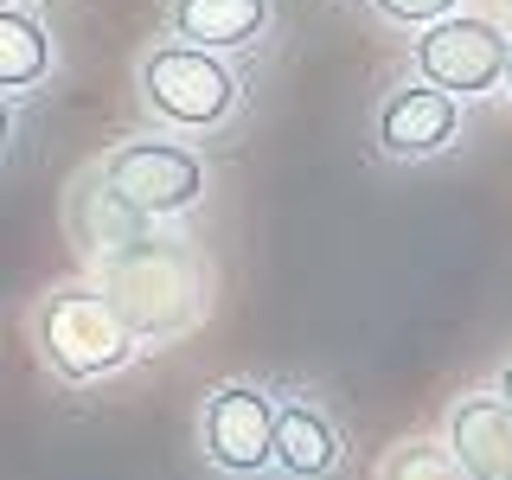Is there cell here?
I'll return each mask as SVG.
<instances>
[{"instance_id":"obj_7","label":"cell","mask_w":512,"mask_h":480,"mask_svg":"<svg viewBox=\"0 0 512 480\" xmlns=\"http://www.w3.org/2000/svg\"><path fill=\"white\" fill-rule=\"evenodd\" d=\"M461 128V96H448L436 84H397L378 103V154L384 160H429L455 141Z\"/></svg>"},{"instance_id":"obj_10","label":"cell","mask_w":512,"mask_h":480,"mask_svg":"<svg viewBox=\"0 0 512 480\" xmlns=\"http://www.w3.org/2000/svg\"><path fill=\"white\" fill-rule=\"evenodd\" d=\"M173 32L199 52H237L269 32V0H173Z\"/></svg>"},{"instance_id":"obj_2","label":"cell","mask_w":512,"mask_h":480,"mask_svg":"<svg viewBox=\"0 0 512 480\" xmlns=\"http://www.w3.org/2000/svg\"><path fill=\"white\" fill-rule=\"evenodd\" d=\"M32 346L64 384H96L109 372H122L141 352V340L128 333V320L116 314V301L96 282H64L45 288L32 308Z\"/></svg>"},{"instance_id":"obj_5","label":"cell","mask_w":512,"mask_h":480,"mask_svg":"<svg viewBox=\"0 0 512 480\" xmlns=\"http://www.w3.org/2000/svg\"><path fill=\"white\" fill-rule=\"evenodd\" d=\"M103 180L148 218H180L205 199V160L180 141H122L103 154Z\"/></svg>"},{"instance_id":"obj_3","label":"cell","mask_w":512,"mask_h":480,"mask_svg":"<svg viewBox=\"0 0 512 480\" xmlns=\"http://www.w3.org/2000/svg\"><path fill=\"white\" fill-rule=\"evenodd\" d=\"M135 90L154 122L192 128V135L231 122V109H237V71L218 64V52H199V45H154V52H141Z\"/></svg>"},{"instance_id":"obj_11","label":"cell","mask_w":512,"mask_h":480,"mask_svg":"<svg viewBox=\"0 0 512 480\" xmlns=\"http://www.w3.org/2000/svg\"><path fill=\"white\" fill-rule=\"evenodd\" d=\"M45 71H52V32H45V20L26 7H0V84L32 90Z\"/></svg>"},{"instance_id":"obj_1","label":"cell","mask_w":512,"mask_h":480,"mask_svg":"<svg viewBox=\"0 0 512 480\" xmlns=\"http://www.w3.org/2000/svg\"><path fill=\"white\" fill-rule=\"evenodd\" d=\"M90 276L141 346H173L212 314V263L192 250V237H167L154 224L116 256L90 263Z\"/></svg>"},{"instance_id":"obj_13","label":"cell","mask_w":512,"mask_h":480,"mask_svg":"<svg viewBox=\"0 0 512 480\" xmlns=\"http://www.w3.org/2000/svg\"><path fill=\"white\" fill-rule=\"evenodd\" d=\"M372 7L384 13L391 26H442V20H455V7L461 0H372Z\"/></svg>"},{"instance_id":"obj_4","label":"cell","mask_w":512,"mask_h":480,"mask_svg":"<svg viewBox=\"0 0 512 480\" xmlns=\"http://www.w3.org/2000/svg\"><path fill=\"white\" fill-rule=\"evenodd\" d=\"M276 416H282V397L256 378H231L218 391H205V410H199L205 461L231 480L269 474L276 468Z\"/></svg>"},{"instance_id":"obj_12","label":"cell","mask_w":512,"mask_h":480,"mask_svg":"<svg viewBox=\"0 0 512 480\" xmlns=\"http://www.w3.org/2000/svg\"><path fill=\"white\" fill-rule=\"evenodd\" d=\"M378 480H474V474L455 461V448H448V442L410 436V442H397L391 455L378 461Z\"/></svg>"},{"instance_id":"obj_15","label":"cell","mask_w":512,"mask_h":480,"mask_svg":"<svg viewBox=\"0 0 512 480\" xmlns=\"http://www.w3.org/2000/svg\"><path fill=\"white\" fill-rule=\"evenodd\" d=\"M506 90H512V45H506Z\"/></svg>"},{"instance_id":"obj_16","label":"cell","mask_w":512,"mask_h":480,"mask_svg":"<svg viewBox=\"0 0 512 480\" xmlns=\"http://www.w3.org/2000/svg\"><path fill=\"white\" fill-rule=\"evenodd\" d=\"M506 7H512V0H506Z\"/></svg>"},{"instance_id":"obj_8","label":"cell","mask_w":512,"mask_h":480,"mask_svg":"<svg viewBox=\"0 0 512 480\" xmlns=\"http://www.w3.org/2000/svg\"><path fill=\"white\" fill-rule=\"evenodd\" d=\"M442 442L474 480H512V404L500 391H468L448 404Z\"/></svg>"},{"instance_id":"obj_9","label":"cell","mask_w":512,"mask_h":480,"mask_svg":"<svg viewBox=\"0 0 512 480\" xmlns=\"http://www.w3.org/2000/svg\"><path fill=\"white\" fill-rule=\"evenodd\" d=\"M340 461H346V442H340V423L327 416V404H314V397H282L276 468L288 480H327Z\"/></svg>"},{"instance_id":"obj_14","label":"cell","mask_w":512,"mask_h":480,"mask_svg":"<svg viewBox=\"0 0 512 480\" xmlns=\"http://www.w3.org/2000/svg\"><path fill=\"white\" fill-rule=\"evenodd\" d=\"M493 391H500V397H506V404H512V359L500 365V372H493Z\"/></svg>"},{"instance_id":"obj_6","label":"cell","mask_w":512,"mask_h":480,"mask_svg":"<svg viewBox=\"0 0 512 480\" xmlns=\"http://www.w3.org/2000/svg\"><path fill=\"white\" fill-rule=\"evenodd\" d=\"M506 32L500 26H487V20H442V26H429L423 39H416V77L423 84H436L448 96H487V90H500L506 84Z\"/></svg>"}]
</instances>
